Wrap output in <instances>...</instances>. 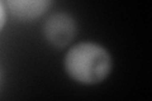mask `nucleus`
<instances>
[{
	"label": "nucleus",
	"mask_w": 152,
	"mask_h": 101,
	"mask_svg": "<svg viewBox=\"0 0 152 101\" xmlns=\"http://www.w3.org/2000/svg\"><path fill=\"white\" fill-rule=\"evenodd\" d=\"M64 68L75 82L93 86L109 77L113 71V57L104 46L84 41L67 49L64 57Z\"/></svg>",
	"instance_id": "1"
},
{
	"label": "nucleus",
	"mask_w": 152,
	"mask_h": 101,
	"mask_svg": "<svg viewBox=\"0 0 152 101\" xmlns=\"http://www.w3.org/2000/svg\"><path fill=\"white\" fill-rule=\"evenodd\" d=\"M77 34L75 19L67 13H55L45 22L43 36L52 47L61 49L70 46Z\"/></svg>",
	"instance_id": "2"
},
{
	"label": "nucleus",
	"mask_w": 152,
	"mask_h": 101,
	"mask_svg": "<svg viewBox=\"0 0 152 101\" xmlns=\"http://www.w3.org/2000/svg\"><path fill=\"white\" fill-rule=\"evenodd\" d=\"M53 0H4L8 13L20 22H33L48 12Z\"/></svg>",
	"instance_id": "3"
},
{
	"label": "nucleus",
	"mask_w": 152,
	"mask_h": 101,
	"mask_svg": "<svg viewBox=\"0 0 152 101\" xmlns=\"http://www.w3.org/2000/svg\"><path fill=\"white\" fill-rule=\"evenodd\" d=\"M7 20H8V10L5 8V4L0 0V33L5 27Z\"/></svg>",
	"instance_id": "4"
}]
</instances>
